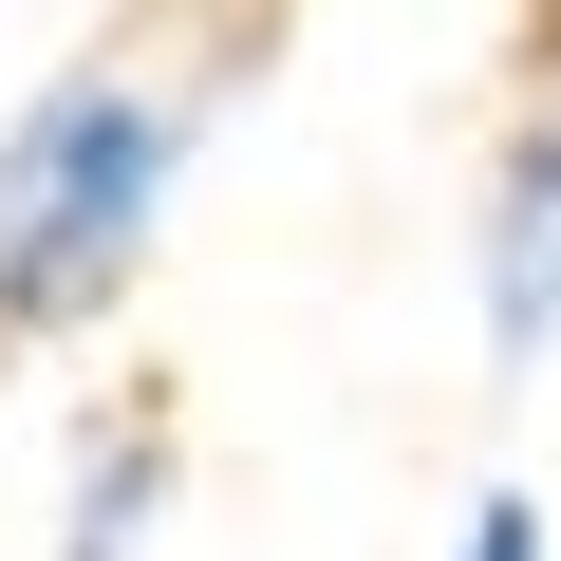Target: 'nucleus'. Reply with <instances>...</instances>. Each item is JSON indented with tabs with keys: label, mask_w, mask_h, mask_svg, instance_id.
<instances>
[{
	"label": "nucleus",
	"mask_w": 561,
	"mask_h": 561,
	"mask_svg": "<svg viewBox=\"0 0 561 561\" xmlns=\"http://www.w3.org/2000/svg\"><path fill=\"white\" fill-rule=\"evenodd\" d=\"M187 131H206V94L150 57H76L20 94V131H0V337H94L131 300V262L187 187Z\"/></svg>",
	"instance_id": "f257e3e1"
},
{
	"label": "nucleus",
	"mask_w": 561,
	"mask_h": 561,
	"mask_svg": "<svg viewBox=\"0 0 561 561\" xmlns=\"http://www.w3.org/2000/svg\"><path fill=\"white\" fill-rule=\"evenodd\" d=\"M449 561H542V505H524V486H486V505H468V542H449Z\"/></svg>",
	"instance_id": "20e7f679"
},
{
	"label": "nucleus",
	"mask_w": 561,
	"mask_h": 561,
	"mask_svg": "<svg viewBox=\"0 0 561 561\" xmlns=\"http://www.w3.org/2000/svg\"><path fill=\"white\" fill-rule=\"evenodd\" d=\"M150 505H169V431L131 412V431L76 468V524H57V561H150Z\"/></svg>",
	"instance_id": "7ed1b4c3"
},
{
	"label": "nucleus",
	"mask_w": 561,
	"mask_h": 561,
	"mask_svg": "<svg viewBox=\"0 0 561 561\" xmlns=\"http://www.w3.org/2000/svg\"><path fill=\"white\" fill-rule=\"evenodd\" d=\"M468 280H486V356H505V375H542V356H561V94L505 131L486 225H468Z\"/></svg>",
	"instance_id": "f03ea898"
}]
</instances>
